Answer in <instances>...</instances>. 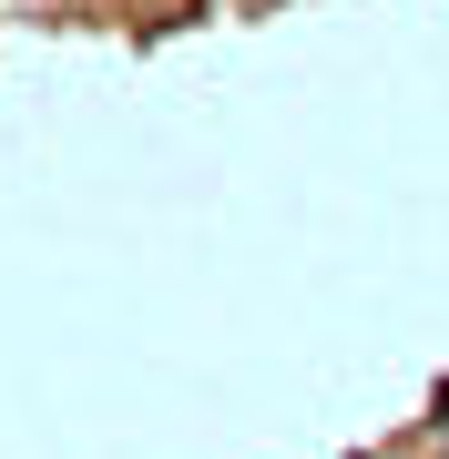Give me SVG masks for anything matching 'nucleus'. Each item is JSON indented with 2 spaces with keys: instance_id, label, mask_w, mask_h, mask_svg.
<instances>
[]
</instances>
